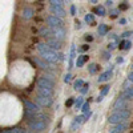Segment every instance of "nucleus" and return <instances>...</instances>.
Returning a JSON list of instances; mask_svg holds the SVG:
<instances>
[{
    "mask_svg": "<svg viewBox=\"0 0 133 133\" xmlns=\"http://www.w3.org/2000/svg\"><path fill=\"white\" fill-rule=\"evenodd\" d=\"M27 127H28V129L32 130V132L40 133V132H43V130H45L47 123H43V121H36V120H31V121H27Z\"/></svg>",
    "mask_w": 133,
    "mask_h": 133,
    "instance_id": "f257e3e1",
    "label": "nucleus"
},
{
    "mask_svg": "<svg viewBox=\"0 0 133 133\" xmlns=\"http://www.w3.org/2000/svg\"><path fill=\"white\" fill-rule=\"evenodd\" d=\"M40 56L44 61H47L48 64L53 65V64H56L59 60V56H57V52H55V51H49V52H44V53H40Z\"/></svg>",
    "mask_w": 133,
    "mask_h": 133,
    "instance_id": "f03ea898",
    "label": "nucleus"
},
{
    "mask_svg": "<svg viewBox=\"0 0 133 133\" xmlns=\"http://www.w3.org/2000/svg\"><path fill=\"white\" fill-rule=\"evenodd\" d=\"M47 24L49 28H59V27H64V20L53 16V15H48L47 16Z\"/></svg>",
    "mask_w": 133,
    "mask_h": 133,
    "instance_id": "7ed1b4c3",
    "label": "nucleus"
},
{
    "mask_svg": "<svg viewBox=\"0 0 133 133\" xmlns=\"http://www.w3.org/2000/svg\"><path fill=\"white\" fill-rule=\"evenodd\" d=\"M35 103L41 107V108H49L53 104V98L52 97H44V96H36L35 97Z\"/></svg>",
    "mask_w": 133,
    "mask_h": 133,
    "instance_id": "20e7f679",
    "label": "nucleus"
},
{
    "mask_svg": "<svg viewBox=\"0 0 133 133\" xmlns=\"http://www.w3.org/2000/svg\"><path fill=\"white\" fill-rule=\"evenodd\" d=\"M52 31V36L55 39H57L59 41H63L66 37V29L65 27H59V28H51Z\"/></svg>",
    "mask_w": 133,
    "mask_h": 133,
    "instance_id": "39448f33",
    "label": "nucleus"
},
{
    "mask_svg": "<svg viewBox=\"0 0 133 133\" xmlns=\"http://www.w3.org/2000/svg\"><path fill=\"white\" fill-rule=\"evenodd\" d=\"M108 123L110 124V125H118V124H124V123H127V120L124 118V117H121L118 113H116V112H113L112 115H109V117H108Z\"/></svg>",
    "mask_w": 133,
    "mask_h": 133,
    "instance_id": "423d86ee",
    "label": "nucleus"
},
{
    "mask_svg": "<svg viewBox=\"0 0 133 133\" xmlns=\"http://www.w3.org/2000/svg\"><path fill=\"white\" fill-rule=\"evenodd\" d=\"M23 103H24L25 110H29V112H33V113L41 112V107H39L35 101H31V100H23Z\"/></svg>",
    "mask_w": 133,
    "mask_h": 133,
    "instance_id": "0eeeda50",
    "label": "nucleus"
},
{
    "mask_svg": "<svg viewBox=\"0 0 133 133\" xmlns=\"http://www.w3.org/2000/svg\"><path fill=\"white\" fill-rule=\"evenodd\" d=\"M55 87V81L52 80H48L45 79V77H40V79L37 80V88H45V89H53Z\"/></svg>",
    "mask_w": 133,
    "mask_h": 133,
    "instance_id": "6e6552de",
    "label": "nucleus"
},
{
    "mask_svg": "<svg viewBox=\"0 0 133 133\" xmlns=\"http://www.w3.org/2000/svg\"><path fill=\"white\" fill-rule=\"evenodd\" d=\"M113 76V65H110V68L107 69L105 72H103L101 75H100L97 77V83H105V81H109V79Z\"/></svg>",
    "mask_w": 133,
    "mask_h": 133,
    "instance_id": "1a4fd4ad",
    "label": "nucleus"
},
{
    "mask_svg": "<svg viewBox=\"0 0 133 133\" xmlns=\"http://www.w3.org/2000/svg\"><path fill=\"white\" fill-rule=\"evenodd\" d=\"M128 108V100L123 96H120L116 101L113 103V109L115 110H120V109H127Z\"/></svg>",
    "mask_w": 133,
    "mask_h": 133,
    "instance_id": "9d476101",
    "label": "nucleus"
},
{
    "mask_svg": "<svg viewBox=\"0 0 133 133\" xmlns=\"http://www.w3.org/2000/svg\"><path fill=\"white\" fill-rule=\"evenodd\" d=\"M33 63H35L37 66H40L41 69H45L47 72H51V73H53L52 65H51V64H48L47 61H44V60H41V59H39V57H33Z\"/></svg>",
    "mask_w": 133,
    "mask_h": 133,
    "instance_id": "9b49d317",
    "label": "nucleus"
},
{
    "mask_svg": "<svg viewBox=\"0 0 133 133\" xmlns=\"http://www.w3.org/2000/svg\"><path fill=\"white\" fill-rule=\"evenodd\" d=\"M45 43L49 45V48H51L52 51H55V52L61 49V41H59L57 39H55V37H49V39H47Z\"/></svg>",
    "mask_w": 133,
    "mask_h": 133,
    "instance_id": "f8f14e48",
    "label": "nucleus"
},
{
    "mask_svg": "<svg viewBox=\"0 0 133 133\" xmlns=\"http://www.w3.org/2000/svg\"><path fill=\"white\" fill-rule=\"evenodd\" d=\"M49 12H51L53 16H57V17H60V19H63V17L66 15L64 7H53V5H49Z\"/></svg>",
    "mask_w": 133,
    "mask_h": 133,
    "instance_id": "ddd939ff",
    "label": "nucleus"
},
{
    "mask_svg": "<svg viewBox=\"0 0 133 133\" xmlns=\"http://www.w3.org/2000/svg\"><path fill=\"white\" fill-rule=\"evenodd\" d=\"M127 129H128V124H127V123H124V124L115 125L112 129L109 130V133H124Z\"/></svg>",
    "mask_w": 133,
    "mask_h": 133,
    "instance_id": "4468645a",
    "label": "nucleus"
},
{
    "mask_svg": "<svg viewBox=\"0 0 133 133\" xmlns=\"http://www.w3.org/2000/svg\"><path fill=\"white\" fill-rule=\"evenodd\" d=\"M39 33H40L41 37H45V40L49 39V37H53V36H52V31H51L49 27H41V28L39 29Z\"/></svg>",
    "mask_w": 133,
    "mask_h": 133,
    "instance_id": "2eb2a0df",
    "label": "nucleus"
},
{
    "mask_svg": "<svg viewBox=\"0 0 133 133\" xmlns=\"http://www.w3.org/2000/svg\"><path fill=\"white\" fill-rule=\"evenodd\" d=\"M88 57H89L88 55H80V56H77L75 65L77 66V68H81V66H84V64L88 61Z\"/></svg>",
    "mask_w": 133,
    "mask_h": 133,
    "instance_id": "dca6fc26",
    "label": "nucleus"
},
{
    "mask_svg": "<svg viewBox=\"0 0 133 133\" xmlns=\"http://www.w3.org/2000/svg\"><path fill=\"white\" fill-rule=\"evenodd\" d=\"M76 57V47L75 44H72L71 45V55H69V59H68V68L72 69L73 68V60Z\"/></svg>",
    "mask_w": 133,
    "mask_h": 133,
    "instance_id": "f3484780",
    "label": "nucleus"
},
{
    "mask_svg": "<svg viewBox=\"0 0 133 133\" xmlns=\"http://www.w3.org/2000/svg\"><path fill=\"white\" fill-rule=\"evenodd\" d=\"M33 15H35V11H33L31 7H27V8H24V9H23V12H21V16H23L25 20H29V19H32V17H33Z\"/></svg>",
    "mask_w": 133,
    "mask_h": 133,
    "instance_id": "a211bd4d",
    "label": "nucleus"
},
{
    "mask_svg": "<svg viewBox=\"0 0 133 133\" xmlns=\"http://www.w3.org/2000/svg\"><path fill=\"white\" fill-rule=\"evenodd\" d=\"M37 95H39V96H44V97H52V96H53V89L37 88Z\"/></svg>",
    "mask_w": 133,
    "mask_h": 133,
    "instance_id": "6ab92c4d",
    "label": "nucleus"
},
{
    "mask_svg": "<svg viewBox=\"0 0 133 133\" xmlns=\"http://www.w3.org/2000/svg\"><path fill=\"white\" fill-rule=\"evenodd\" d=\"M97 32H98V35H100V36H105V35H108L109 28H108L107 24L101 23V24H98V27H97Z\"/></svg>",
    "mask_w": 133,
    "mask_h": 133,
    "instance_id": "aec40b11",
    "label": "nucleus"
},
{
    "mask_svg": "<svg viewBox=\"0 0 133 133\" xmlns=\"http://www.w3.org/2000/svg\"><path fill=\"white\" fill-rule=\"evenodd\" d=\"M118 48H120L121 51H128V49H130V48H132V41H130V40H121Z\"/></svg>",
    "mask_w": 133,
    "mask_h": 133,
    "instance_id": "412c9836",
    "label": "nucleus"
},
{
    "mask_svg": "<svg viewBox=\"0 0 133 133\" xmlns=\"http://www.w3.org/2000/svg\"><path fill=\"white\" fill-rule=\"evenodd\" d=\"M93 12L96 14V15H98V16H105L107 15V11H105V7L104 5H96L95 8H93Z\"/></svg>",
    "mask_w": 133,
    "mask_h": 133,
    "instance_id": "4be33fe9",
    "label": "nucleus"
},
{
    "mask_svg": "<svg viewBox=\"0 0 133 133\" xmlns=\"http://www.w3.org/2000/svg\"><path fill=\"white\" fill-rule=\"evenodd\" d=\"M115 112H116V113H118V115H120L121 117H124L125 120H128V118H129V117L132 116V112H130V109H128V108H127V109H120V110H115Z\"/></svg>",
    "mask_w": 133,
    "mask_h": 133,
    "instance_id": "5701e85b",
    "label": "nucleus"
},
{
    "mask_svg": "<svg viewBox=\"0 0 133 133\" xmlns=\"http://www.w3.org/2000/svg\"><path fill=\"white\" fill-rule=\"evenodd\" d=\"M36 48H37V51H39L40 53H44V52H49V51H52L47 43H39Z\"/></svg>",
    "mask_w": 133,
    "mask_h": 133,
    "instance_id": "b1692460",
    "label": "nucleus"
},
{
    "mask_svg": "<svg viewBox=\"0 0 133 133\" xmlns=\"http://www.w3.org/2000/svg\"><path fill=\"white\" fill-rule=\"evenodd\" d=\"M121 96L125 97V98L128 100V101H130V100L133 98V87H130V88H128V89H125Z\"/></svg>",
    "mask_w": 133,
    "mask_h": 133,
    "instance_id": "393cba45",
    "label": "nucleus"
},
{
    "mask_svg": "<svg viewBox=\"0 0 133 133\" xmlns=\"http://www.w3.org/2000/svg\"><path fill=\"white\" fill-rule=\"evenodd\" d=\"M84 80L83 79H77V80H75V83H73V89L75 91H81L83 89V87H84Z\"/></svg>",
    "mask_w": 133,
    "mask_h": 133,
    "instance_id": "a878e982",
    "label": "nucleus"
},
{
    "mask_svg": "<svg viewBox=\"0 0 133 133\" xmlns=\"http://www.w3.org/2000/svg\"><path fill=\"white\" fill-rule=\"evenodd\" d=\"M100 69V65L96 64V63H91L89 65H88V72H89L91 75H95L96 72H98Z\"/></svg>",
    "mask_w": 133,
    "mask_h": 133,
    "instance_id": "bb28decb",
    "label": "nucleus"
},
{
    "mask_svg": "<svg viewBox=\"0 0 133 133\" xmlns=\"http://www.w3.org/2000/svg\"><path fill=\"white\" fill-rule=\"evenodd\" d=\"M84 21L87 24H89V25H95L96 23H95V16H93V14H87L85 16H84Z\"/></svg>",
    "mask_w": 133,
    "mask_h": 133,
    "instance_id": "cd10ccee",
    "label": "nucleus"
},
{
    "mask_svg": "<svg viewBox=\"0 0 133 133\" xmlns=\"http://www.w3.org/2000/svg\"><path fill=\"white\" fill-rule=\"evenodd\" d=\"M83 105H84V97L83 96H79L76 98V101H75V109H80L81 110V108H83Z\"/></svg>",
    "mask_w": 133,
    "mask_h": 133,
    "instance_id": "c85d7f7f",
    "label": "nucleus"
},
{
    "mask_svg": "<svg viewBox=\"0 0 133 133\" xmlns=\"http://www.w3.org/2000/svg\"><path fill=\"white\" fill-rule=\"evenodd\" d=\"M49 5H53V7H64L65 2L64 0H49Z\"/></svg>",
    "mask_w": 133,
    "mask_h": 133,
    "instance_id": "c756f323",
    "label": "nucleus"
},
{
    "mask_svg": "<svg viewBox=\"0 0 133 133\" xmlns=\"http://www.w3.org/2000/svg\"><path fill=\"white\" fill-rule=\"evenodd\" d=\"M9 130L12 132V133H27V132H28L27 129L21 128V127H14V128H9Z\"/></svg>",
    "mask_w": 133,
    "mask_h": 133,
    "instance_id": "7c9ffc66",
    "label": "nucleus"
},
{
    "mask_svg": "<svg viewBox=\"0 0 133 133\" xmlns=\"http://www.w3.org/2000/svg\"><path fill=\"white\" fill-rule=\"evenodd\" d=\"M109 89H110V85H104V87L101 88V91H100V96L105 97V96L109 93Z\"/></svg>",
    "mask_w": 133,
    "mask_h": 133,
    "instance_id": "2f4dec72",
    "label": "nucleus"
},
{
    "mask_svg": "<svg viewBox=\"0 0 133 133\" xmlns=\"http://www.w3.org/2000/svg\"><path fill=\"white\" fill-rule=\"evenodd\" d=\"M73 121H75V123H77V124L80 125V124H83L84 121H87V120H85V116H84V115H80V116L75 117V120H73Z\"/></svg>",
    "mask_w": 133,
    "mask_h": 133,
    "instance_id": "473e14b6",
    "label": "nucleus"
},
{
    "mask_svg": "<svg viewBox=\"0 0 133 133\" xmlns=\"http://www.w3.org/2000/svg\"><path fill=\"white\" fill-rule=\"evenodd\" d=\"M116 48H118V44L117 43H115V41H109V44H108V51L110 52V51H113V49H116Z\"/></svg>",
    "mask_w": 133,
    "mask_h": 133,
    "instance_id": "72a5a7b5",
    "label": "nucleus"
},
{
    "mask_svg": "<svg viewBox=\"0 0 133 133\" xmlns=\"http://www.w3.org/2000/svg\"><path fill=\"white\" fill-rule=\"evenodd\" d=\"M89 108H91V107H89V101H88V103H84V105H83V108H81V112H83L84 115H87L88 112H91Z\"/></svg>",
    "mask_w": 133,
    "mask_h": 133,
    "instance_id": "f704fd0d",
    "label": "nucleus"
},
{
    "mask_svg": "<svg viewBox=\"0 0 133 133\" xmlns=\"http://www.w3.org/2000/svg\"><path fill=\"white\" fill-rule=\"evenodd\" d=\"M118 14H120V9H110L109 11V16L112 19H116L118 16Z\"/></svg>",
    "mask_w": 133,
    "mask_h": 133,
    "instance_id": "c9c22d12",
    "label": "nucleus"
},
{
    "mask_svg": "<svg viewBox=\"0 0 133 133\" xmlns=\"http://www.w3.org/2000/svg\"><path fill=\"white\" fill-rule=\"evenodd\" d=\"M75 101H76V98L71 97V98H68V100L65 101V105L68 107V108H71V107H75Z\"/></svg>",
    "mask_w": 133,
    "mask_h": 133,
    "instance_id": "e433bc0d",
    "label": "nucleus"
},
{
    "mask_svg": "<svg viewBox=\"0 0 133 133\" xmlns=\"http://www.w3.org/2000/svg\"><path fill=\"white\" fill-rule=\"evenodd\" d=\"M88 91H89V83H85V84H84V87H83V89H81L80 92H81V95L84 96V95H87V93H88Z\"/></svg>",
    "mask_w": 133,
    "mask_h": 133,
    "instance_id": "4c0bfd02",
    "label": "nucleus"
},
{
    "mask_svg": "<svg viewBox=\"0 0 133 133\" xmlns=\"http://www.w3.org/2000/svg\"><path fill=\"white\" fill-rule=\"evenodd\" d=\"M110 57H112V55H110V52H109L108 49L103 52V59H104V60H110Z\"/></svg>",
    "mask_w": 133,
    "mask_h": 133,
    "instance_id": "58836bf2",
    "label": "nucleus"
},
{
    "mask_svg": "<svg viewBox=\"0 0 133 133\" xmlns=\"http://www.w3.org/2000/svg\"><path fill=\"white\" fill-rule=\"evenodd\" d=\"M133 35V31H127V32H124V33H121V37H123L124 40H127L129 36H132Z\"/></svg>",
    "mask_w": 133,
    "mask_h": 133,
    "instance_id": "ea45409f",
    "label": "nucleus"
},
{
    "mask_svg": "<svg viewBox=\"0 0 133 133\" xmlns=\"http://www.w3.org/2000/svg\"><path fill=\"white\" fill-rule=\"evenodd\" d=\"M63 80H64V83H65V84L71 83V80H72V75H71V73H66V75L64 76V79H63Z\"/></svg>",
    "mask_w": 133,
    "mask_h": 133,
    "instance_id": "a19ab883",
    "label": "nucleus"
},
{
    "mask_svg": "<svg viewBox=\"0 0 133 133\" xmlns=\"http://www.w3.org/2000/svg\"><path fill=\"white\" fill-rule=\"evenodd\" d=\"M77 51L81 52V53H83V52H85V51H89V45H88V44H84V45H81ZM83 55H84V53H83Z\"/></svg>",
    "mask_w": 133,
    "mask_h": 133,
    "instance_id": "79ce46f5",
    "label": "nucleus"
},
{
    "mask_svg": "<svg viewBox=\"0 0 133 133\" xmlns=\"http://www.w3.org/2000/svg\"><path fill=\"white\" fill-rule=\"evenodd\" d=\"M79 127H80V125L73 121V123H72V125H71V130H72V132H75V130H77V129H79Z\"/></svg>",
    "mask_w": 133,
    "mask_h": 133,
    "instance_id": "37998d69",
    "label": "nucleus"
},
{
    "mask_svg": "<svg viewBox=\"0 0 133 133\" xmlns=\"http://www.w3.org/2000/svg\"><path fill=\"white\" fill-rule=\"evenodd\" d=\"M84 39H85L87 41H92V40H93V36L91 35V33H87V35L84 36Z\"/></svg>",
    "mask_w": 133,
    "mask_h": 133,
    "instance_id": "c03bdc74",
    "label": "nucleus"
},
{
    "mask_svg": "<svg viewBox=\"0 0 133 133\" xmlns=\"http://www.w3.org/2000/svg\"><path fill=\"white\" fill-rule=\"evenodd\" d=\"M69 11H71V15H72V16H75V15H76V5H73V4H72V5H71V8H69Z\"/></svg>",
    "mask_w": 133,
    "mask_h": 133,
    "instance_id": "a18cd8bd",
    "label": "nucleus"
},
{
    "mask_svg": "<svg viewBox=\"0 0 133 133\" xmlns=\"http://www.w3.org/2000/svg\"><path fill=\"white\" fill-rule=\"evenodd\" d=\"M127 8H128V4H127V2H124L123 4H121V5L118 7V9H120V11H121V9H127Z\"/></svg>",
    "mask_w": 133,
    "mask_h": 133,
    "instance_id": "49530a36",
    "label": "nucleus"
},
{
    "mask_svg": "<svg viewBox=\"0 0 133 133\" xmlns=\"http://www.w3.org/2000/svg\"><path fill=\"white\" fill-rule=\"evenodd\" d=\"M128 80H129V81H130V83L133 84V71L128 73Z\"/></svg>",
    "mask_w": 133,
    "mask_h": 133,
    "instance_id": "de8ad7c7",
    "label": "nucleus"
},
{
    "mask_svg": "<svg viewBox=\"0 0 133 133\" xmlns=\"http://www.w3.org/2000/svg\"><path fill=\"white\" fill-rule=\"evenodd\" d=\"M75 27H76V29H80V28H81V23H80L79 20L75 21Z\"/></svg>",
    "mask_w": 133,
    "mask_h": 133,
    "instance_id": "09e8293b",
    "label": "nucleus"
},
{
    "mask_svg": "<svg viewBox=\"0 0 133 133\" xmlns=\"http://www.w3.org/2000/svg\"><path fill=\"white\" fill-rule=\"evenodd\" d=\"M113 3H115L113 0H107V2H105V5H107V7H112Z\"/></svg>",
    "mask_w": 133,
    "mask_h": 133,
    "instance_id": "8fccbe9b",
    "label": "nucleus"
},
{
    "mask_svg": "<svg viewBox=\"0 0 133 133\" xmlns=\"http://www.w3.org/2000/svg\"><path fill=\"white\" fill-rule=\"evenodd\" d=\"M57 56H59V60H60V61L65 60V57H64V53H61V52H57Z\"/></svg>",
    "mask_w": 133,
    "mask_h": 133,
    "instance_id": "3c124183",
    "label": "nucleus"
},
{
    "mask_svg": "<svg viewBox=\"0 0 133 133\" xmlns=\"http://www.w3.org/2000/svg\"><path fill=\"white\" fill-rule=\"evenodd\" d=\"M127 24V19H120V25H125Z\"/></svg>",
    "mask_w": 133,
    "mask_h": 133,
    "instance_id": "603ef678",
    "label": "nucleus"
},
{
    "mask_svg": "<svg viewBox=\"0 0 133 133\" xmlns=\"http://www.w3.org/2000/svg\"><path fill=\"white\" fill-rule=\"evenodd\" d=\"M116 61H117V63H118V64H121V63H124V57H121V56H118V57H117V60H116Z\"/></svg>",
    "mask_w": 133,
    "mask_h": 133,
    "instance_id": "864d4df0",
    "label": "nucleus"
},
{
    "mask_svg": "<svg viewBox=\"0 0 133 133\" xmlns=\"http://www.w3.org/2000/svg\"><path fill=\"white\" fill-rule=\"evenodd\" d=\"M84 116H85V120H89V117L92 116V112H88V113H87V115H84Z\"/></svg>",
    "mask_w": 133,
    "mask_h": 133,
    "instance_id": "5fc2aeb1",
    "label": "nucleus"
},
{
    "mask_svg": "<svg viewBox=\"0 0 133 133\" xmlns=\"http://www.w3.org/2000/svg\"><path fill=\"white\" fill-rule=\"evenodd\" d=\"M103 98H104L103 96H98V97L96 98V103H101V101H103Z\"/></svg>",
    "mask_w": 133,
    "mask_h": 133,
    "instance_id": "6e6d98bb",
    "label": "nucleus"
},
{
    "mask_svg": "<svg viewBox=\"0 0 133 133\" xmlns=\"http://www.w3.org/2000/svg\"><path fill=\"white\" fill-rule=\"evenodd\" d=\"M0 133H12V132H11L9 129H4V130H2V132H0Z\"/></svg>",
    "mask_w": 133,
    "mask_h": 133,
    "instance_id": "4d7b16f0",
    "label": "nucleus"
},
{
    "mask_svg": "<svg viewBox=\"0 0 133 133\" xmlns=\"http://www.w3.org/2000/svg\"><path fill=\"white\" fill-rule=\"evenodd\" d=\"M89 3H92V4H97L98 2H97V0H91V2H89Z\"/></svg>",
    "mask_w": 133,
    "mask_h": 133,
    "instance_id": "13d9d810",
    "label": "nucleus"
},
{
    "mask_svg": "<svg viewBox=\"0 0 133 133\" xmlns=\"http://www.w3.org/2000/svg\"><path fill=\"white\" fill-rule=\"evenodd\" d=\"M27 133H36V132H32V130H28Z\"/></svg>",
    "mask_w": 133,
    "mask_h": 133,
    "instance_id": "bf43d9fd",
    "label": "nucleus"
},
{
    "mask_svg": "<svg viewBox=\"0 0 133 133\" xmlns=\"http://www.w3.org/2000/svg\"><path fill=\"white\" fill-rule=\"evenodd\" d=\"M130 68H132V69H133V64H132V66H130Z\"/></svg>",
    "mask_w": 133,
    "mask_h": 133,
    "instance_id": "052dcab7",
    "label": "nucleus"
}]
</instances>
